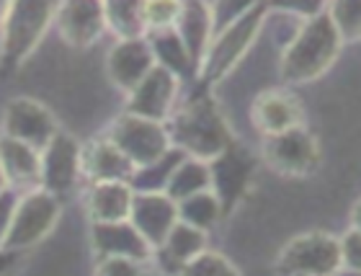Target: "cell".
Wrapping results in <instances>:
<instances>
[{"label":"cell","mask_w":361,"mask_h":276,"mask_svg":"<svg viewBox=\"0 0 361 276\" xmlns=\"http://www.w3.org/2000/svg\"><path fill=\"white\" fill-rule=\"evenodd\" d=\"M166 132L171 148L204 163H212L235 145L225 114L207 88L196 90L176 112H171Z\"/></svg>","instance_id":"obj_1"},{"label":"cell","mask_w":361,"mask_h":276,"mask_svg":"<svg viewBox=\"0 0 361 276\" xmlns=\"http://www.w3.org/2000/svg\"><path fill=\"white\" fill-rule=\"evenodd\" d=\"M341 39L333 29L331 18L325 16V6L317 13L307 16L292 42L284 47L279 73L281 80L302 85V83L317 80L325 70L331 68L341 52Z\"/></svg>","instance_id":"obj_2"},{"label":"cell","mask_w":361,"mask_h":276,"mask_svg":"<svg viewBox=\"0 0 361 276\" xmlns=\"http://www.w3.org/2000/svg\"><path fill=\"white\" fill-rule=\"evenodd\" d=\"M266 13H269L266 6H245L240 13L235 16L230 26H225L217 37L212 39L209 49L199 62V78H202L204 85L222 80L243 60V54L248 52L250 44L256 42L261 26H264Z\"/></svg>","instance_id":"obj_3"},{"label":"cell","mask_w":361,"mask_h":276,"mask_svg":"<svg viewBox=\"0 0 361 276\" xmlns=\"http://www.w3.org/2000/svg\"><path fill=\"white\" fill-rule=\"evenodd\" d=\"M54 3H42V0H21L11 3L6 16V23L0 29V60L3 65H21L34 49L39 39L44 37L47 26L57 16Z\"/></svg>","instance_id":"obj_4"},{"label":"cell","mask_w":361,"mask_h":276,"mask_svg":"<svg viewBox=\"0 0 361 276\" xmlns=\"http://www.w3.org/2000/svg\"><path fill=\"white\" fill-rule=\"evenodd\" d=\"M276 271L281 276H336L341 271V240L323 230L302 232L279 251Z\"/></svg>","instance_id":"obj_5"},{"label":"cell","mask_w":361,"mask_h":276,"mask_svg":"<svg viewBox=\"0 0 361 276\" xmlns=\"http://www.w3.org/2000/svg\"><path fill=\"white\" fill-rule=\"evenodd\" d=\"M106 140L135 165V171L150 168L152 163H158L160 157L171 150L166 124L142 119V116H135V114H121L119 119L111 124Z\"/></svg>","instance_id":"obj_6"},{"label":"cell","mask_w":361,"mask_h":276,"mask_svg":"<svg viewBox=\"0 0 361 276\" xmlns=\"http://www.w3.org/2000/svg\"><path fill=\"white\" fill-rule=\"evenodd\" d=\"M57 220H60V202H57V196L44 191V188L23 194L18 199V204H16L3 251L18 253V251L37 246L39 240H44L52 232Z\"/></svg>","instance_id":"obj_7"},{"label":"cell","mask_w":361,"mask_h":276,"mask_svg":"<svg viewBox=\"0 0 361 276\" xmlns=\"http://www.w3.org/2000/svg\"><path fill=\"white\" fill-rule=\"evenodd\" d=\"M264 160L281 176L305 179L320 168V145L307 127H294L281 135L264 137Z\"/></svg>","instance_id":"obj_8"},{"label":"cell","mask_w":361,"mask_h":276,"mask_svg":"<svg viewBox=\"0 0 361 276\" xmlns=\"http://www.w3.org/2000/svg\"><path fill=\"white\" fill-rule=\"evenodd\" d=\"M60 135L52 112L34 98H11L3 112V137L42 150Z\"/></svg>","instance_id":"obj_9"},{"label":"cell","mask_w":361,"mask_h":276,"mask_svg":"<svg viewBox=\"0 0 361 276\" xmlns=\"http://www.w3.org/2000/svg\"><path fill=\"white\" fill-rule=\"evenodd\" d=\"M256 171V160L248 150L233 145L230 150H225L219 157H214L209 163V176H212V194L217 196L222 215L233 212L238 207L245 191L250 186Z\"/></svg>","instance_id":"obj_10"},{"label":"cell","mask_w":361,"mask_h":276,"mask_svg":"<svg viewBox=\"0 0 361 276\" xmlns=\"http://www.w3.org/2000/svg\"><path fill=\"white\" fill-rule=\"evenodd\" d=\"M178 222V204L166 194H135L129 224L145 238L152 253L166 243L168 232Z\"/></svg>","instance_id":"obj_11"},{"label":"cell","mask_w":361,"mask_h":276,"mask_svg":"<svg viewBox=\"0 0 361 276\" xmlns=\"http://www.w3.org/2000/svg\"><path fill=\"white\" fill-rule=\"evenodd\" d=\"M250 119L264 137L281 135L294 127H305V109L300 98L284 88L264 90L250 106Z\"/></svg>","instance_id":"obj_12"},{"label":"cell","mask_w":361,"mask_h":276,"mask_svg":"<svg viewBox=\"0 0 361 276\" xmlns=\"http://www.w3.org/2000/svg\"><path fill=\"white\" fill-rule=\"evenodd\" d=\"M176 90H178V78L155 65L147 73V78L129 93L127 114H135V116L163 124L171 116V112H173Z\"/></svg>","instance_id":"obj_13"},{"label":"cell","mask_w":361,"mask_h":276,"mask_svg":"<svg viewBox=\"0 0 361 276\" xmlns=\"http://www.w3.org/2000/svg\"><path fill=\"white\" fill-rule=\"evenodd\" d=\"M0 176L13 194L42 188V152L11 137H0Z\"/></svg>","instance_id":"obj_14"},{"label":"cell","mask_w":361,"mask_h":276,"mask_svg":"<svg viewBox=\"0 0 361 276\" xmlns=\"http://www.w3.org/2000/svg\"><path fill=\"white\" fill-rule=\"evenodd\" d=\"M80 168V145L68 135H57L42 150V186L49 194H62L75 186Z\"/></svg>","instance_id":"obj_15"},{"label":"cell","mask_w":361,"mask_h":276,"mask_svg":"<svg viewBox=\"0 0 361 276\" xmlns=\"http://www.w3.org/2000/svg\"><path fill=\"white\" fill-rule=\"evenodd\" d=\"M152 68H155V57H152L147 39H121L111 47L109 60H106V70L114 85L129 93L147 78Z\"/></svg>","instance_id":"obj_16"},{"label":"cell","mask_w":361,"mask_h":276,"mask_svg":"<svg viewBox=\"0 0 361 276\" xmlns=\"http://www.w3.org/2000/svg\"><path fill=\"white\" fill-rule=\"evenodd\" d=\"M80 168L93 184H129L132 186V179L137 173L135 165L106 137L80 148Z\"/></svg>","instance_id":"obj_17"},{"label":"cell","mask_w":361,"mask_h":276,"mask_svg":"<svg viewBox=\"0 0 361 276\" xmlns=\"http://www.w3.org/2000/svg\"><path fill=\"white\" fill-rule=\"evenodd\" d=\"M54 21L68 44L90 47L106 29L104 3H65L57 8Z\"/></svg>","instance_id":"obj_18"},{"label":"cell","mask_w":361,"mask_h":276,"mask_svg":"<svg viewBox=\"0 0 361 276\" xmlns=\"http://www.w3.org/2000/svg\"><path fill=\"white\" fill-rule=\"evenodd\" d=\"M93 246L101 258L119 256V258H132L142 263L152 258V248L129 222L93 224Z\"/></svg>","instance_id":"obj_19"},{"label":"cell","mask_w":361,"mask_h":276,"mask_svg":"<svg viewBox=\"0 0 361 276\" xmlns=\"http://www.w3.org/2000/svg\"><path fill=\"white\" fill-rule=\"evenodd\" d=\"M207 243H209V235H207V232L178 220V222L173 224V230L168 232L166 243H163L152 256L158 258L163 271L178 276V271L183 269L191 258H196L199 253L207 251Z\"/></svg>","instance_id":"obj_20"},{"label":"cell","mask_w":361,"mask_h":276,"mask_svg":"<svg viewBox=\"0 0 361 276\" xmlns=\"http://www.w3.org/2000/svg\"><path fill=\"white\" fill-rule=\"evenodd\" d=\"M212 21H214V13H212L209 6H204V3H180L173 29L180 37V42H183V47L188 49L196 68H199V62H202V57L212 44Z\"/></svg>","instance_id":"obj_21"},{"label":"cell","mask_w":361,"mask_h":276,"mask_svg":"<svg viewBox=\"0 0 361 276\" xmlns=\"http://www.w3.org/2000/svg\"><path fill=\"white\" fill-rule=\"evenodd\" d=\"M135 191L129 184H93L88 191V215L93 224L129 222Z\"/></svg>","instance_id":"obj_22"},{"label":"cell","mask_w":361,"mask_h":276,"mask_svg":"<svg viewBox=\"0 0 361 276\" xmlns=\"http://www.w3.org/2000/svg\"><path fill=\"white\" fill-rule=\"evenodd\" d=\"M145 39H147V44H150L152 57H155V65H158V68L168 70V73L176 75V78L188 75L191 68H196L188 49L183 47L178 34H176V29L150 31Z\"/></svg>","instance_id":"obj_23"},{"label":"cell","mask_w":361,"mask_h":276,"mask_svg":"<svg viewBox=\"0 0 361 276\" xmlns=\"http://www.w3.org/2000/svg\"><path fill=\"white\" fill-rule=\"evenodd\" d=\"M209 188H212L209 163L196 160V157H183L178 163V168L171 173L163 194L178 204L183 199H188V196H196L202 194V191H209Z\"/></svg>","instance_id":"obj_24"},{"label":"cell","mask_w":361,"mask_h":276,"mask_svg":"<svg viewBox=\"0 0 361 276\" xmlns=\"http://www.w3.org/2000/svg\"><path fill=\"white\" fill-rule=\"evenodd\" d=\"M106 26L121 39H145L142 3H104Z\"/></svg>","instance_id":"obj_25"},{"label":"cell","mask_w":361,"mask_h":276,"mask_svg":"<svg viewBox=\"0 0 361 276\" xmlns=\"http://www.w3.org/2000/svg\"><path fill=\"white\" fill-rule=\"evenodd\" d=\"M222 217V209H219L217 196L209 191H202L196 196H188L183 202H178V220L180 222L191 224V227H199V230H209L212 224Z\"/></svg>","instance_id":"obj_26"},{"label":"cell","mask_w":361,"mask_h":276,"mask_svg":"<svg viewBox=\"0 0 361 276\" xmlns=\"http://www.w3.org/2000/svg\"><path fill=\"white\" fill-rule=\"evenodd\" d=\"M325 16L331 18L341 44L361 42V0H336L325 6Z\"/></svg>","instance_id":"obj_27"},{"label":"cell","mask_w":361,"mask_h":276,"mask_svg":"<svg viewBox=\"0 0 361 276\" xmlns=\"http://www.w3.org/2000/svg\"><path fill=\"white\" fill-rule=\"evenodd\" d=\"M178 276H243V274L227 256L207 248L204 253L191 258V261L178 271Z\"/></svg>","instance_id":"obj_28"},{"label":"cell","mask_w":361,"mask_h":276,"mask_svg":"<svg viewBox=\"0 0 361 276\" xmlns=\"http://www.w3.org/2000/svg\"><path fill=\"white\" fill-rule=\"evenodd\" d=\"M178 11H180V3H163V0L142 3V18H145L147 34H150V31L173 29L176 18H178ZM147 34H145V37H147Z\"/></svg>","instance_id":"obj_29"},{"label":"cell","mask_w":361,"mask_h":276,"mask_svg":"<svg viewBox=\"0 0 361 276\" xmlns=\"http://www.w3.org/2000/svg\"><path fill=\"white\" fill-rule=\"evenodd\" d=\"M341 269H348L361 274V232L348 227V232L341 235Z\"/></svg>","instance_id":"obj_30"},{"label":"cell","mask_w":361,"mask_h":276,"mask_svg":"<svg viewBox=\"0 0 361 276\" xmlns=\"http://www.w3.org/2000/svg\"><path fill=\"white\" fill-rule=\"evenodd\" d=\"M96 276H145V269H142V261L109 256V258L98 261Z\"/></svg>","instance_id":"obj_31"},{"label":"cell","mask_w":361,"mask_h":276,"mask_svg":"<svg viewBox=\"0 0 361 276\" xmlns=\"http://www.w3.org/2000/svg\"><path fill=\"white\" fill-rule=\"evenodd\" d=\"M16 194L11 188H6L3 194H0V248L6 243V235H8V227H11V220H13V212H16Z\"/></svg>","instance_id":"obj_32"},{"label":"cell","mask_w":361,"mask_h":276,"mask_svg":"<svg viewBox=\"0 0 361 276\" xmlns=\"http://www.w3.org/2000/svg\"><path fill=\"white\" fill-rule=\"evenodd\" d=\"M13 256L16 253H11V251H3V248H0V276H8V269L13 266Z\"/></svg>","instance_id":"obj_33"},{"label":"cell","mask_w":361,"mask_h":276,"mask_svg":"<svg viewBox=\"0 0 361 276\" xmlns=\"http://www.w3.org/2000/svg\"><path fill=\"white\" fill-rule=\"evenodd\" d=\"M348 220H351V227L361 232V199L351 207V217H348Z\"/></svg>","instance_id":"obj_34"},{"label":"cell","mask_w":361,"mask_h":276,"mask_svg":"<svg viewBox=\"0 0 361 276\" xmlns=\"http://www.w3.org/2000/svg\"><path fill=\"white\" fill-rule=\"evenodd\" d=\"M8 8H11V3H0V29H3V23H6Z\"/></svg>","instance_id":"obj_35"},{"label":"cell","mask_w":361,"mask_h":276,"mask_svg":"<svg viewBox=\"0 0 361 276\" xmlns=\"http://www.w3.org/2000/svg\"><path fill=\"white\" fill-rule=\"evenodd\" d=\"M6 191V181H3V176H0V194Z\"/></svg>","instance_id":"obj_36"}]
</instances>
